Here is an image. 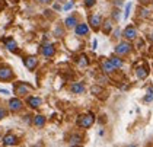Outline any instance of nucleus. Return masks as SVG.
Wrapping results in <instances>:
<instances>
[{"instance_id":"f257e3e1","label":"nucleus","mask_w":153,"mask_h":147,"mask_svg":"<svg viewBox=\"0 0 153 147\" xmlns=\"http://www.w3.org/2000/svg\"><path fill=\"white\" fill-rule=\"evenodd\" d=\"M95 121V117L92 114H88V115H80L77 118V125L82 127V128H89L91 125L94 124Z\"/></svg>"},{"instance_id":"f03ea898","label":"nucleus","mask_w":153,"mask_h":147,"mask_svg":"<svg viewBox=\"0 0 153 147\" xmlns=\"http://www.w3.org/2000/svg\"><path fill=\"white\" fill-rule=\"evenodd\" d=\"M130 50H131V45L128 42H120L117 47H115V53L118 56H124V54H128Z\"/></svg>"},{"instance_id":"7ed1b4c3","label":"nucleus","mask_w":153,"mask_h":147,"mask_svg":"<svg viewBox=\"0 0 153 147\" xmlns=\"http://www.w3.org/2000/svg\"><path fill=\"white\" fill-rule=\"evenodd\" d=\"M13 77L12 70L9 67H0V80H10Z\"/></svg>"},{"instance_id":"20e7f679","label":"nucleus","mask_w":153,"mask_h":147,"mask_svg":"<svg viewBox=\"0 0 153 147\" xmlns=\"http://www.w3.org/2000/svg\"><path fill=\"white\" fill-rule=\"evenodd\" d=\"M24 63H25V66H26V68L32 71V70L36 67V64H38V60H36V57H34V56L26 57V58L24 60Z\"/></svg>"},{"instance_id":"39448f33","label":"nucleus","mask_w":153,"mask_h":147,"mask_svg":"<svg viewBox=\"0 0 153 147\" xmlns=\"http://www.w3.org/2000/svg\"><path fill=\"white\" fill-rule=\"evenodd\" d=\"M29 86L26 85V83H19V85H16V88H15V92H16V95H19V96H22V95H26L28 92H29Z\"/></svg>"},{"instance_id":"423d86ee","label":"nucleus","mask_w":153,"mask_h":147,"mask_svg":"<svg viewBox=\"0 0 153 147\" xmlns=\"http://www.w3.org/2000/svg\"><path fill=\"white\" fill-rule=\"evenodd\" d=\"M16 141H18V138L13 136V134H6V136L3 137V144L4 146H15Z\"/></svg>"},{"instance_id":"0eeeda50","label":"nucleus","mask_w":153,"mask_h":147,"mask_svg":"<svg viewBox=\"0 0 153 147\" xmlns=\"http://www.w3.org/2000/svg\"><path fill=\"white\" fill-rule=\"evenodd\" d=\"M9 108H10V111H19L22 108V102L18 98H13V99L9 101Z\"/></svg>"},{"instance_id":"6e6552de","label":"nucleus","mask_w":153,"mask_h":147,"mask_svg":"<svg viewBox=\"0 0 153 147\" xmlns=\"http://www.w3.org/2000/svg\"><path fill=\"white\" fill-rule=\"evenodd\" d=\"M88 32H89V26L86 23H77L76 25V34L77 35L82 36V35H86Z\"/></svg>"},{"instance_id":"1a4fd4ad","label":"nucleus","mask_w":153,"mask_h":147,"mask_svg":"<svg viewBox=\"0 0 153 147\" xmlns=\"http://www.w3.org/2000/svg\"><path fill=\"white\" fill-rule=\"evenodd\" d=\"M41 53H42V54H44L45 57H53V56H54V53H56L54 45H51V44L44 45V47H42V50H41Z\"/></svg>"},{"instance_id":"9d476101","label":"nucleus","mask_w":153,"mask_h":147,"mask_svg":"<svg viewBox=\"0 0 153 147\" xmlns=\"http://www.w3.org/2000/svg\"><path fill=\"white\" fill-rule=\"evenodd\" d=\"M124 36H126L127 39H134V38L137 36V31H136V28H133V26L126 28V31H124Z\"/></svg>"},{"instance_id":"9b49d317","label":"nucleus","mask_w":153,"mask_h":147,"mask_svg":"<svg viewBox=\"0 0 153 147\" xmlns=\"http://www.w3.org/2000/svg\"><path fill=\"white\" fill-rule=\"evenodd\" d=\"M101 21H102V19H101L99 15H92V16L89 18V23L94 26L95 29H98V28L101 26Z\"/></svg>"},{"instance_id":"f8f14e48","label":"nucleus","mask_w":153,"mask_h":147,"mask_svg":"<svg viewBox=\"0 0 153 147\" xmlns=\"http://www.w3.org/2000/svg\"><path fill=\"white\" fill-rule=\"evenodd\" d=\"M26 102H28V105H29L31 108H38V106L42 103V101H41L39 98H35V96H29V98L26 99Z\"/></svg>"},{"instance_id":"ddd939ff","label":"nucleus","mask_w":153,"mask_h":147,"mask_svg":"<svg viewBox=\"0 0 153 147\" xmlns=\"http://www.w3.org/2000/svg\"><path fill=\"white\" fill-rule=\"evenodd\" d=\"M115 70V67L112 66V63L109 61V60H105L104 63H102V71L104 73H112Z\"/></svg>"},{"instance_id":"4468645a","label":"nucleus","mask_w":153,"mask_h":147,"mask_svg":"<svg viewBox=\"0 0 153 147\" xmlns=\"http://www.w3.org/2000/svg\"><path fill=\"white\" fill-rule=\"evenodd\" d=\"M4 45H6V48L9 51H16V42H15V39H12V38L4 39Z\"/></svg>"},{"instance_id":"2eb2a0df","label":"nucleus","mask_w":153,"mask_h":147,"mask_svg":"<svg viewBox=\"0 0 153 147\" xmlns=\"http://www.w3.org/2000/svg\"><path fill=\"white\" fill-rule=\"evenodd\" d=\"M71 92L73 93H83L85 92V86L82 83H73L71 85Z\"/></svg>"},{"instance_id":"dca6fc26","label":"nucleus","mask_w":153,"mask_h":147,"mask_svg":"<svg viewBox=\"0 0 153 147\" xmlns=\"http://www.w3.org/2000/svg\"><path fill=\"white\" fill-rule=\"evenodd\" d=\"M34 124L36 127H42V125L45 124V118L42 117V115H36L35 118H34Z\"/></svg>"},{"instance_id":"f3484780","label":"nucleus","mask_w":153,"mask_h":147,"mask_svg":"<svg viewBox=\"0 0 153 147\" xmlns=\"http://www.w3.org/2000/svg\"><path fill=\"white\" fill-rule=\"evenodd\" d=\"M137 77H139V79H146V77H147V68L146 67L137 68Z\"/></svg>"},{"instance_id":"a211bd4d","label":"nucleus","mask_w":153,"mask_h":147,"mask_svg":"<svg viewBox=\"0 0 153 147\" xmlns=\"http://www.w3.org/2000/svg\"><path fill=\"white\" fill-rule=\"evenodd\" d=\"M64 23H66V26H67V28H73V26H76V25H77V21H76V18L70 16V18H67V19L64 21Z\"/></svg>"},{"instance_id":"6ab92c4d","label":"nucleus","mask_w":153,"mask_h":147,"mask_svg":"<svg viewBox=\"0 0 153 147\" xmlns=\"http://www.w3.org/2000/svg\"><path fill=\"white\" fill-rule=\"evenodd\" d=\"M109 61L112 63V66H114L115 68H120L121 66H123V61H121V60H120L118 57H112V58H111Z\"/></svg>"},{"instance_id":"aec40b11","label":"nucleus","mask_w":153,"mask_h":147,"mask_svg":"<svg viewBox=\"0 0 153 147\" xmlns=\"http://www.w3.org/2000/svg\"><path fill=\"white\" fill-rule=\"evenodd\" d=\"M77 64H79L80 67H86V66L89 64V61H88V57H86V56H80V57H79V61H77Z\"/></svg>"},{"instance_id":"412c9836","label":"nucleus","mask_w":153,"mask_h":147,"mask_svg":"<svg viewBox=\"0 0 153 147\" xmlns=\"http://www.w3.org/2000/svg\"><path fill=\"white\" fill-rule=\"evenodd\" d=\"M70 144H82V137L80 136H71L70 137Z\"/></svg>"},{"instance_id":"4be33fe9","label":"nucleus","mask_w":153,"mask_h":147,"mask_svg":"<svg viewBox=\"0 0 153 147\" xmlns=\"http://www.w3.org/2000/svg\"><path fill=\"white\" fill-rule=\"evenodd\" d=\"M104 25H105V28H104V32H105V34L111 32V29H112V26H111V21H106Z\"/></svg>"},{"instance_id":"5701e85b","label":"nucleus","mask_w":153,"mask_h":147,"mask_svg":"<svg viewBox=\"0 0 153 147\" xmlns=\"http://www.w3.org/2000/svg\"><path fill=\"white\" fill-rule=\"evenodd\" d=\"M144 101H146V102L153 101V91H152V89H149V93H147V96L144 98Z\"/></svg>"},{"instance_id":"b1692460","label":"nucleus","mask_w":153,"mask_h":147,"mask_svg":"<svg viewBox=\"0 0 153 147\" xmlns=\"http://www.w3.org/2000/svg\"><path fill=\"white\" fill-rule=\"evenodd\" d=\"M130 10H131V3H128V4L126 6V13H124V19H127V18H128Z\"/></svg>"},{"instance_id":"393cba45","label":"nucleus","mask_w":153,"mask_h":147,"mask_svg":"<svg viewBox=\"0 0 153 147\" xmlns=\"http://www.w3.org/2000/svg\"><path fill=\"white\" fill-rule=\"evenodd\" d=\"M85 4H86L88 7H92L95 4V0H85Z\"/></svg>"},{"instance_id":"a878e982","label":"nucleus","mask_w":153,"mask_h":147,"mask_svg":"<svg viewBox=\"0 0 153 147\" xmlns=\"http://www.w3.org/2000/svg\"><path fill=\"white\" fill-rule=\"evenodd\" d=\"M4 117H6V109L4 108H0V120L4 118Z\"/></svg>"},{"instance_id":"bb28decb","label":"nucleus","mask_w":153,"mask_h":147,"mask_svg":"<svg viewBox=\"0 0 153 147\" xmlns=\"http://www.w3.org/2000/svg\"><path fill=\"white\" fill-rule=\"evenodd\" d=\"M101 92H102V89H101V88H96V86H94V88H92V93H101Z\"/></svg>"},{"instance_id":"cd10ccee","label":"nucleus","mask_w":153,"mask_h":147,"mask_svg":"<svg viewBox=\"0 0 153 147\" xmlns=\"http://www.w3.org/2000/svg\"><path fill=\"white\" fill-rule=\"evenodd\" d=\"M71 7H73V1H70V3H67V4L64 6V10H70Z\"/></svg>"},{"instance_id":"c85d7f7f","label":"nucleus","mask_w":153,"mask_h":147,"mask_svg":"<svg viewBox=\"0 0 153 147\" xmlns=\"http://www.w3.org/2000/svg\"><path fill=\"white\" fill-rule=\"evenodd\" d=\"M147 15H149V10H147V9H143V10H141V16H144V18H146Z\"/></svg>"},{"instance_id":"c756f323","label":"nucleus","mask_w":153,"mask_h":147,"mask_svg":"<svg viewBox=\"0 0 153 147\" xmlns=\"http://www.w3.org/2000/svg\"><path fill=\"white\" fill-rule=\"evenodd\" d=\"M0 93H3V95H9V91H6V89H0Z\"/></svg>"},{"instance_id":"7c9ffc66","label":"nucleus","mask_w":153,"mask_h":147,"mask_svg":"<svg viewBox=\"0 0 153 147\" xmlns=\"http://www.w3.org/2000/svg\"><path fill=\"white\" fill-rule=\"evenodd\" d=\"M96 48H98V41L95 39V41H94V50H96Z\"/></svg>"},{"instance_id":"2f4dec72","label":"nucleus","mask_w":153,"mask_h":147,"mask_svg":"<svg viewBox=\"0 0 153 147\" xmlns=\"http://www.w3.org/2000/svg\"><path fill=\"white\" fill-rule=\"evenodd\" d=\"M39 1H41V3H50L51 0H39Z\"/></svg>"},{"instance_id":"473e14b6","label":"nucleus","mask_w":153,"mask_h":147,"mask_svg":"<svg viewBox=\"0 0 153 147\" xmlns=\"http://www.w3.org/2000/svg\"><path fill=\"white\" fill-rule=\"evenodd\" d=\"M150 39H152V41H153V35H152V36H150Z\"/></svg>"},{"instance_id":"72a5a7b5","label":"nucleus","mask_w":153,"mask_h":147,"mask_svg":"<svg viewBox=\"0 0 153 147\" xmlns=\"http://www.w3.org/2000/svg\"><path fill=\"white\" fill-rule=\"evenodd\" d=\"M60 1H64V0H60Z\"/></svg>"}]
</instances>
